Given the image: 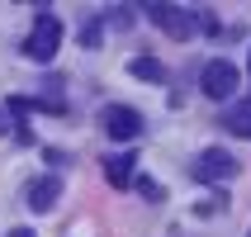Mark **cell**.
Segmentation results:
<instances>
[{
	"label": "cell",
	"mask_w": 251,
	"mask_h": 237,
	"mask_svg": "<svg viewBox=\"0 0 251 237\" xmlns=\"http://www.w3.org/2000/svg\"><path fill=\"white\" fill-rule=\"evenodd\" d=\"M14 142H24V147H33V128H28V124H14Z\"/></svg>",
	"instance_id": "4fadbf2b"
},
{
	"label": "cell",
	"mask_w": 251,
	"mask_h": 237,
	"mask_svg": "<svg viewBox=\"0 0 251 237\" xmlns=\"http://www.w3.org/2000/svg\"><path fill=\"white\" fill-rule=\"evenodd\" d=\"M223 128H227V133L251 138V100H242V105H232V109L223 114Z\"/></svg>",
	"instance_id": "9c48e42d"
},
{
	"label": "cell",
	"mask_w": 251,
	"mask_h": 237,
	"mask_svg": "<svg viewBox=\"0 0 251 237\" xmlns=\"http://www.w3.org/2000/svg\"><path fill=\"white\" fill-rule=\"evenodd\" d=\"M237 85H242V71L232 67V62H204V71H199V90H204V100H232Z\"/></svg>",
	"instance_id": "277c9868"
},
{
	"label": "cell",
	"mask_w": 251,
	"mask_h": 237,
	"mask_svg": "<svg viewBox=\"0 0 251 237\" xmlns=\"http://www.w3.org/2000/svg\"><path fill=\"white\" fill-rule=\"evenodd\" d=\"M10 128H14V119H10V114H5V109H0V138H5Z\"/></svg>",
	"instance_id": "5bb4252c"
},
{
	"label": "cell",
	"mask_w": 251,
	"mask_h": 237,
	"mask_svg": "<svg viewBox=\"0 0 251 237\" xmlns=\"http://www.w3.org/2000/svg\"><path fill=\"white\" fill-rule=\"evenodd\" d=\"M57 48H62V19H57V14H48V10H38L33 33L19 43V53H24L28 62H52Z\"/></svg>",
	"instance_id": "6da1fadb"
},
{
	"label": "cell",
	"mask_w": 251,
	"mask_h": 237,
	"mask_svg": "<svg viewBox=\"0 0 251 237\" xmlns=\"http://www.w3.org/2000/svg\"><path fill=\"white\" fill-rule=\"evenodd\" d=\"M142 10L156 19V28L161 33H171V38H195L199 33V14L195 10H180V5H161V0H152V5H142Z\"/></svg>",
	"instance_id": "7a4b0ae2"
},
{
	"label": "cell",
	"mask_w": 251,
	"mask_h": 237,
	"mask_svg": "<svg viewBox=\"0 0 251 237\" xmlns=\"http://www.w3.org/2000/svg\"><path fill=\"white\" fill-rule=\"evenodd\" d=\"M133 171H138V152H133V147H128V152L104 157V176H109L114 190H128V185H133Z\"/></svg>",
	"instance_id": "8992f818"
},
{
	"label": "cell",
	"mask_w": 251,
	"mask_h": 237,
	"mask_svg": "<svg viewBox=\"0 0 251 237\" xmlns=\"http://www.w3.org/2000/svg\"><path fill=\"white\" fill-rule=\"evenodd\" d=\"M247 237H251V233H247Z\"/></svg>",
	"instance_id": "e0dca14e"
},
{
	"label": "cell",
	"mask_w": 251,
	"mask_h": 237,
	"mask_svg": "<svg viewBox=\"0 0 251 237\" xmlns=\"http://www.w3.org/2000/svg\"><path fill=\"white\" fill-rule=\"evenodd\" d=\"M133 185H138L147 199H161V185H152V181H142V176H133Z\"/></svg>",
	"instance_id": "7c38bea8"
},
{
	"label": "cell",
	"mask_w": 251,
	"mask_h": 237,
	"mask_svg": "<svg viewBox=\"0 0 251 237\" xmlns=\"http://www.w3.org/2000/svg\"><path fill=\"white\" fill-rule=\"evenodd\" d=\"M100 124H104V138L128 142V138H138V133H142V114L128 109V105H109V109L100 114Z\"/></svg>",
	"instance_id": "5b68a950"
},
{
	"label": "cell",
	"mask_w": 251,
	"mask_h": 237,
	"mask_svg": "<svg viewBox=\"0 0 251 237\" xmlns=\"http://www.w3.org/2000/svg\"><path fill=\"white\" fill-rule=\"evenodd\" d=\"M128 71L138 76V81H152V85H166V67L156 62V57H133L128 62Z\"/></svg>",
	"instance_id": "ba28073f"
},
{
	"label": "cell",
	"mask_w": 251,
	"mask_h": 237,
	"mask_svg": "<svg viewBox=\"0 0 251 237\" xmlns=\"http://www.w3.org/2000/svg\"><path fill=\"white\" fill-rule=\"evenodd\" d=\"M199 14V33H218V14L213 10H195Z\"/></svg>",
	"instance_id": "8fae6325"
},
{
	"label": "cell",
	"mask_w": 251,
	"mask_h": 237,
	"mask_svg": "<svg viewBox=\"0 0 251 237\" xmlns=\"http://www.w3.org/2000/svg\"><path fill=\"white\" fill-rule=\"evenodd\" d=\"M247 71H251V57H247Z\"/></svg>",
	"instance_id": "2e32d148"
},
{
	"label": "cell",
	"mask_w": 251,
	"mask_h": 237,
	"mask_svg": "<svg viewBox=\"0 0 251 237\" xmlns=\"http://www.w3.org/2000/svg\"><path fill=\"white\" fill-rule=\"evenodd\" d=\"M81 48H100V19H85V28H81Z\"/></svg>",
	"instance_id": "30bf717a"
},
{
	"label": "cell",
	"mask_w": 251,
	"mask_h": 237,
	"mask_svg": "<svg viewBox=\"0 0 251 237\" xmlns=\"http://www.w3.org/2000/svg\"><path fill=\"white\" fill-rule=\"evenodd\" d=\"M5 237H38L33 228H14V233H5Z\"/></svg>",
	"instance_id": "9a60e30c"
},
{
	"label": "cell",
	"mask_w": 251,
	"mask_h": 237,
	"mask_svg": "<svg viewBox=\"0 0 251 237\" xmlns=\"http://www.w3.org/2000/svg\"><path fill=\"white\" fill-rule=\"evenodd\" d=\"M232 176H242V166H237V157L223 152V147H204V152L195 157V181L223 185V181H232Z\"/></svg>",
	"instance_id": "3957f363"
},
{
	"label": "cell",
	"mask_w": 251,
	"mask_h": 237,
	"mask_svg": "<svg viewBox=\"0 0 251 237\" xmlns=\"http://www.w3.org/2000/svg\"><path fill=\"white\" fill-rule=\"evenodd\" d=\"M57 199H62V181L57 176H38V181L28 185V209L33 213H48Z\"/></svg>",
	"instance_id": "52a82bcc"
}]
</instances>
